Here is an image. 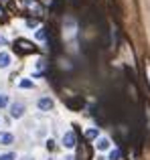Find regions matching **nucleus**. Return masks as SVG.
<instances>
[{"label":"nucleus","mask_w":150,"mask_h":160,"mask_svg":"<svg viewBox=\"0 0 150 160\" xmlns=\"http://www.w3.org/2000/svg\"><path fill=\"white\" fill-rule=\"evenodd\" d=\"M75 144H77L75 134L73 132H65L63 134V146H65V148H75Z\"/></svg>","instance_id":"f257e3e1"},{"label":"nucleus","mask_w":150,"mask_h":160,"mask_svg":"<svg viewBox=\"0 0 150 160\" xmlns=\"http://www.w3.org/2000/svg\"><path fill=\"white\" fill-rule=\"evenodd\" d=\"M22 113H24V103L16 102V103L10 106V116L12 118H22Z\"/></svg>","instance_id":"f03ea898"},{"label":"nucleus","mask_w":150,"mask_h":160,"mask_svg":"<svg viewBox=\"0 0 150 160\" xmlns=\"http://www.w3.org/2000/svg\"><path fill=\"white\" fill-rule=\"evenodd\" d=\"M16 47H20V51H22V53H32V51H35V45L28 43V41H24V39L16 41Z\"/></svg>","instance_id":"7ed1b4c3"},{"label":"nucleus","mask_w":150,"mask_h":160,"mask_svg":"<svg viewBox=\"0 0 150 160\" xmlns=\"http://www.w3.org/2000/svg\"><path fill=\"white\" fill-rule=\"evenodd\" d=\"M12 142H14V136L8 132H0V144L2 146H10Z\"/></svg>","instance_id":"20e7f679"},{"label":"nucleus","mask_w":150,"mask_h":160,"mask_svg":"<svg viewBox=\"0 0 150 160\" xmlns=\"http://www.w3.org/2000/svg\"><path fill=\"white\" fill-rule=\"evenodd\" d=\"M24 2H27L28 10H32L35 14H41V12H43V8H41V4H39V2H35V0H24Z\"/></svg>","instance_id":"39448f33"},{"label":"nucleus","mask_w":150,"mask_h":160,"mask_svg":"<svg viewBox=\"0 0 150 160\" xmlns=\"http://www.w3.org/2000/svg\"><path fill=\"white\" fill-rule=\"evenodd\" d=\"M10 65V55L8 53H0V69H6V67Z\"/></svg>","instance_id":"423d86ee"},{"label":"nucleus","mask_w":150,"mask_h":160,"mask_svg":"<svg viewBox=\"0 0 150 160\" xmlns=\"http://www.w3.org/2000/svg\"><path fill=\"white\" fill-rule=\"evenodd\" d=\"M39 108H41V109H45V112H47V109H51V108H53V99H49V98H41V99H39Z\"/></svg>","instance_id":"0eeeda50"},{"label":"nucleus","mask_w":150,"mask_h":160,"mask_svg":"<svg viewBox=\"0 0 150 160\" xmlns=\"http://www.w3.org/2000/svg\"><path fill=\"white\" fill-rule=\"evenodd\" d=\"M49 67V63L45 61V59H41V61H37V67H35V75H41L45 69Z\"/></svg>","instance_id":"6e6552de"},{"label":"nucleus","mask_w":150,"mask_h":160,"mask_svg":"<svg viewBox=\"0 0 150 160\" xmlns=\"http://www.w3.org/2000/svg\"><path fill=\"white\" fill-rule=\"evenodd\" d=\"M110 148V140L108 138H99L98 140V150H108Z\"/></svg>","instance_id":"1a4fd4ad"},{"label":"nucleus","mask_w":150,"mask_h":160,"mask_svg":"<svg viewBox=\"0 0 150 160\" xmlns=\"http://www.w3.org/2000/svg\"><path fill=\"white\" fill-rule=\"evenodd\" d=\"M18 87H22V89H32V87H35V83H32L31 79H22V81L18 83Z\"/></svg>","instance_id":"9d476101"},{"label":"nucleus","mask_w":150,"mask_h":160,"mask_svg":"<svg viewBox=\"0 0 150 160\" xmlns=\"http://www.w3.org/2000/svg\"><path fill=\"white\" fill-rule=\"evenodd\" d=\"M98 128H91V130H87V132H85V138H89V140H91V138H98Z\"/></svg>","instance_id":"9b49d317"},{"label":"nucleus","mask_w":150,"mask_h":160,"mask_svg":"<svg viewBox=\"0 0 150 160\" xmlns=\"http://www.w3.org/2000/svg\"><path fill=\"white\" fill-rule=\"evenodd\" d=\"M0 160H16V154L6 152V154H2V156H0Z\"/></svg>","instance_id":"f8f14e48"},{"label":"nucleus","mask_w":150,"mask_h":160,"mask_svg":"<svg viewBox=\"0 0 150 160\" xmlns=\"http://www.w3.org/2000/svg\"><path fill=\"white\" fill-rule=\"evenodd\" d=\"M37 37H39L41 41H43V39H47V28H41V31L37 32Z\"/></svg>","instance_id":"ddd939ff"},{"label":"nucleus","mask_w":150,"mask_h":160,"mask_svg":"<svg viewBox=\"0 0 150 160\" xmlns=\"http://www.w3.org/2000/svg\"><path fill=\"white\" fill-rule=\"evenodd\" d=\"M6 103H8V95H0V108H4V106H6Z\"/></svg>","instance_id":"4468645a"},{"label":"nucleus","mask_w":150,"mask_h":160,"mask_svg":"<svg viewBox=\"0 0 150 160\" xmlns=\"http://www.w3.org/2000/svg\"><path fill=\"white\" fill-rule=\"evenodd\" d=\"M120 158V152L118 150H112V154H110V160H118Z\"/></svg>","instance_id":"2eb2a0df"},{"label":"nucleus","mask_w":150,"mask_h":160,"mask_svg":"<svg viewBox=\"0 0 150 160\" xmlns=\"http://www.w3.org/2000/svg\"><path fill=\"white\" fill-rule=\"evenodd\" d=\"M37 24H39V22H37V20H32V18L27 20V27H37Z\"/></svg>","instance_id":"dca6fc26"},{"label":"nucleus","mask_w":150,"mask_h":160,"mask_svg":"<svg viewBox=\"0 0 150 160\" xmlns=\"http://www.w3.org/2000/svg\"><path fill=\"white\" fill-rule=\"evenodd\" d=\"M6 43V39H4V37H0V45H4Z\"/></svg>","instance_id":"f3484780"},{"label":"nucleus","mask_w":150,"mask_h":160,"mask_svg":"<svg viewBox=\"0 0 150 160\" xmlns=\"http://www.w3.org/2000/svg\"><path fill=\"white\" fill-rule=\"evenodd\" d=\"M2 16H4V10H2V6H0V18H2Z\"/></svg>","instance_id":"a211bd4d"},{"label":"nucleus","mask_w":150,"mask_h":160,"mask_svg":"<svg viewBox=\"0 0 150 160\" xmlns=\"http://www.w3.org/2000/svg\"><path fill=\"white\" fill-rule=\"evenodd\" d=\"M146 69H148V77H150V67H146Z\"/></svg>","instance_id":"6ab92c4d"},{"label":"nucleus","mask_w":150,"mask_h":160,"mask_svg":"<svg viewBox=\"0 0 150 160\" xmlns=\"http://www.w3.org/2000/svg\"><path fill=\"white\" fill-rule=\"evenodd\" d=\"M2 2H6V0H2Z\"/></svg>","instance_id":"aec40b11"},{"label":"nucleus","mask_w":150,"mask_h":160,"mask_svg":"<svg viewBox=\"0 0 150 160\" xmlns=\"http://www.w3.org/2000/svg\"><path fill=\"white\" fill-rule=\"evenodd\" d=\"M27 160H31V158H27Z\"/></svg>","instance_id":"412c9836"}]
</instances>
